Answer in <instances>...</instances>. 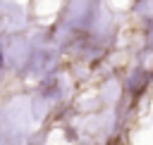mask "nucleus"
I'll list each match as a JSON object with an SVG mask.
<instances>
[{
	"label": "nucleus",
	"mask_w": 153,
	"mask_h": 145,
	"mask_svg": "<svg viewBox=\"0 0 153 145\" xmlns=\"http://www.w3.org/2000/svg\"><path fill=\"white\" fill-rule=\"evenodd\" d=\"M0 64H2V57H0Z\"/></svg>",
	"instance_id": "nucleus-1"
}]
</instances>
